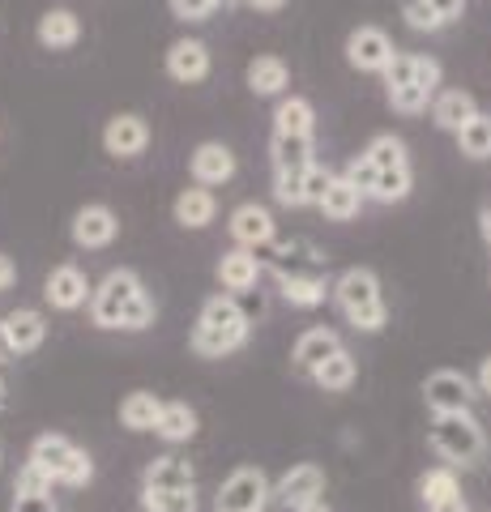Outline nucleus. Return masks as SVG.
I'll list each match as a JSON object with an SVG mask.
<instances>
[{
  "label": "nucleus",
  "mask_w": 491,
  "mask_h": 512,
  "mask_svg": "<svg viewBox=\"0 0 491 512\" xmlns=\"http://www.w3.org/2000/svg\"><path fill=\"white\" fill-rule=\"evenodd\" d=\"M427 9H432L436 13V18L440 22H457V18H462V9H466V0H427Z\"/></svg>",
  "instance_id": "nucleus-45"
},
{
  "label": "nucleus",
  "mask_w": 491,
  "mask_h": 512,
  "mask_svg": "<svg viewBox=\"0 0 491 512\" xmlns=\"http://www.w3.org/2000/svg\"><path fill=\"white\" fill-rule=\"evenodd\" d=\"M269 154H274V175H295V171H308L316 163V158H312V137L274 133V141H269Z\"/></svg>",
  "instance_id": "nucleus-26"
},
{
  "label": "nucleus",
  "mask_w": 491,
  "mask_h": 512,
  "mask_svg": "<svg viewBox=\"0 0 491 512\" xmlns=\"http://www.w3.org/2000/svg\"><path fill=\"white\" fill-rule=\"evenodd\" d=\"M43 299L52 303L56 312H77V308H86V303H90V282H86V274L73 261H65V265H56L52 274H47Z\"/></svg>",
  "instance_id": "nucleus-12"
},
{
  "label": "nucleus",
  "mask_w": 491,
  "mask_h": 512,
  "mask_svg": "<svg viewBox=\"0 0 491 512\" xmlns=\"http://www.w3.org/2000/svg\"><path fill=\"white\" fill-rule=\"evenodd\" d=\"M26 466H35L52 487H90L94 478V461L82 444H73L69 436H56V431H47L30 444L26 453Z\"/></svg>",
  "instance_id": "nucleus-2"
},
{
  "label": "nucleus",
  "mask_w": 491,
  "mask_h": 512,
  "mask_svg": "<svg viewBox=\"0 0 491 512\" xmlns=\"http://www.w3.org/2000/svg\"><path fill=\"white\" fill-rule=\"evenodd\" d=\"M218 5H227V9H231V5H244V0H218Z\"/></svg>",
  "instance_id": "nucleus-54"
},
{
  "label": "nucleus",
  "mask_w": 491,
  "mask_h": 512,
  "mask_svg": "<svg viewBox=\"0 0 491 512\" xmlns=\"http://www.w3.org/2000/svg\"><path fill=\"white\" fill-rule=\"evenodd\" d=\"M278 291L291 308H321L329 295L325 274H278Z\"/></svg>",
  "instance_id": "nucleus-27"
},
{
  "label": "nucleus",
  "mask_w": 491,
  "mask_h": 512,
  "mask_svg": "<svg viewBox=\"0 0 491 512\" xmlns=\"http://www.w3.org/2000/svg\"><path fill=\"white\" fill-rule=\"evenodd\" d=\"M158 410H163V397L137 389V393H129L120 402V427H129V431H154Z\"/></svg>",
  "instance_id": "nucleus-30"
},
{
  "label": "nucleus",
  "mask_w": 491,
  "mask_h": 512,
  "mask_svg": "<svg viewBox=\"0 0 491 512\" xmlns=\"http://www.w3.org/2000/svg\"><path fill=\"white\" fill-rule=\"evenodd\" d=\"M402 18H406L410 30H423V35H436V30H445V22H440L432 9H427V0H402Z\"/></svg>",
  "instance_id": "nucleus-39"
},
{
  "label": "nucleus",
  "mask_w": 491,
  "mask_h": 512,
  "mask_svg": "<svg viewBox=\"0 0 491 512\" xmlns=\"http://www.w3.org/2000/svg\"><path fill=\"white\" fill-rule=\"evenodd\" d=\"M214 214H218V201H214L210 188H184L180 197H176V222H180L184 231L210 227Z\"/></svg>",
  "instance_id": "nucleus-28"
},
{
  "label": "nucleus",
  "mask_w": 491,
  "mask_h": 512,
  "mask_svg": "<svg viewBox=\"0 0 491 512\" xmlns=\"http://www.w3.org/2000/svg\"><path fill=\"white\" fill-rule=\"evenodd\" d=\"M312 384H316V389H325V393H346V389H351V384H355V376H359V363H355V355H351V350H338V355H329L321 367H312Z\"/></svg>",
  "instance_id": "nucleus-25"
},
{
  "label": "nucleus",
  "mask_w": 491,
  "mask_h": 512,
  "mask_svg": "<svg viewBox=\"0 0 491 512\" xmlns=\"http://www.w3.org/2000/svg\"><path fill=\"white\" fill-rule=\"evenodd\" d=\"M479 231H483L487 248H491V205H483V214H479Z\"/></svg>",
  "instance_id": "nucleus-51"
},
{
  "label": "nucleus",
  "mask_w": 491,
  "mask_h": 512,
  "mask_svg": "<svg viewBox=\"0 0 491 512\" xmlns=\"http://www.w3.org/2000/svg\"><path fill=\"white\" fill-rule=\"evenodd\" d=\"M457 150H462L466 158H491V116H474L470 124H462L457 128Z\"/></svg>",
  "instance_id": "nucleus-33"
},
{
  "label": "nucleus",
  "mask_w": 491,
  "mask_h": 512,
  "mask_svg": "<svg viewBox=\"0 0 491 512\" xmlns=\"http://www.w3.org/2000/svg\"><path fill=\"white\" fill-rule=\"evenodd\" d=\"M269 500V478L261 466H240L223 478L218 487V512H265Z\"/></svg>",
  "instance_id": "nucleus-6"
},
{
  "label": "nucleus",
  "mask_w": 491,
  "mask_h": 512,
  "mask_svg": "<svg viewBox=\"0 0 491 512\" xmlns=\"http://www.w3.org/2000/svg\"><path fill=\"white\" fill-rule=\"evenodd\" d=\"M69 235H73L77 248L99 252V248H107V244H112V239L120 235V218L107 210V205H82V210L73 214Z\"/></svg>",
  "instance_id": "nucleus-11"
},
{
  "label": "nucleus",
  "mask_w": 491,
  "mask_h": 512,
  "mask_svg": "<svg viewBox=\"0 0 491 512\" xmlns=\"http://www.w3.org/2000/svg\"><path fill=\"white\" fill-rule=\"evenodd\" d=\"M291 86V69L282 56H257L248 64V90L257 94V99H274Z\"/></svg>",
  "instance_id": "nucleus-23"
},
{
  "label": "nucleus",
  "mask_w": 491,
  "mask_h": 512,
  "mask_svg": "<svg viewBox=\"0 0 491 512\" xmlns=\"http://www.w3.org/2000/svg\"><path fill=\"white\" fill-rule=\"evenodd\" d=\"M146 146H150V124L141 116H133V111H120V116L107 120L103 150L112 158H137V154H146Z\"/></svg>",
  "instance_id": "nucleus-13"
},
{
  "label": "nucleus",
  "mask_w": 491,
  "mask_h": 512,
  "mask_svg": "<svg viewBox=\"0 0 491 512\" xmlns=\"http://www.w3.org/2000/svg\"><path fill=\"white\" fill-rule=\"evenodd\" d=\"M218 282H223V291L235 299V295H244V291H257V282H261V261L252 256L248 248H231L223 261H218Z\"/></svg>",
  "instance_id": "nucleus-19"
},
{
  "label": "nucleus",
  "mask_w": 491,
  "mask_h": 512,
  "mask_svg": "<svg viewBox=\"0 0 491 512\" xmlns=\"http://www.w3.org/2000/svg\"><path fill=\"white\" fill-rule=\"evenodd\" d=\"M9 512H56L52 483H47L35 466H22L18 478H13V504H9Z\"/></svg>",
  "instance_id": "nucleus-18"
},
{
  "label": "nucleus",
  "mask_w": 491,
  "mask_h": 512,
  "mask_svg": "<svg viewBox=\"0 0 491 512\" xmlns=\"http://www.w3.org/2000/svg\"><path fill=\"white\" fill-rule=\"evenodd\" d=\"M248 333H252V320L240 312V303L231 295H214L201 303V316L193 325L188 346H193V355H201V359H223L248 342Z\"/></svg>",
  "instance_id": "nucleus-1"
},
{
  "label": "nucleus",
  "mask_w": 491,
  "mask_h": 512,
  "mask_svg": "<svg viewBox=\"0 0 491 512\" xmlns=\"http://www.w3.org/2000/svg\"><path fill=\"white\" fill-rule=\"evenodd\" d=\"M363 210V192L351 184V180H342V175H334L325 188V197H321V214L329 222H351L355 214Z\"/></svg>",
  "instance_id": "nucleus-29"
},
{
  "label": "nucleus",
  "mask_w": 491,
  "mask_h": 512,
  "mask_svg": "<svg viewBox=\"0 0 491 512\" xmlns=\"http://www.w3.org/2000/svg\"><path fill=\"white\" fill-rule=\"evenodd\" d=\"M474 380L453 372V367H440V372H432L423 380V402L432 414H466L474 410Z\"/></svg>",
  "instance_id": "nucleus-7"
},
{
  "label": "nucleus",
  "mask_w": 491,
  "mask_h": 512,
  "mask_svg": "<svg viewBox=\"0 0 491 512\" xmlns=\"http://www.w3.org/2000/svg\"><path fill=\"white\" fill-rule=\"evenodd\" d=\"M312 124H316V111L308 99H282L278 111H274V133H287V137H312Z\"/></svg>",
  "instance_id": "nucleus-31"
},
{
  "label": "nucleus",
  "mask_w": 491,
  "mask_h": 512,
  "mask_svg": "<svg viewBox=\"0 0 491 512\" xmlns=\"http://www.w3.org/2000/svg\"><path fill=\"white\" fill-rule=\"evenodd\" d=\"M193 487H197V474L176 453L154 457L146 466V474H141V491H193Z\"/></svg>",
  "instance_id": "nucleus-17"
},
{
  "label": "nucleus",
  "mask_w": 491,
  "mask_h": 512,
  "mask_svg": "<svg viewBox=\"0 0 491 512\" xmlns=\"http://www.w3.org/2000/svg\"><path fill=\"white\" fill-rule=\"evenodd\" d=\"M141 291H146V286H141V278L133 274V269H124V265L112 269L99 286H90V320L99 329H120L124 308H129Z\"/></svg>",
  "instance_id": "nucleus-5"
},
{
  "label": "nucleus",
  "mask_w": 491,
  "mask_h": 512,
  "mask_svg": "<svg viewBox=\"0 0 491 512\" xmlns=\"http://www.w3.org/2000/svg\"><path fill=\"white\" fill-rule=\"evenodd\" d=\"M5 363H18V355H13V346L5 338V325H0V367H5Z\"/></svg>",
  "instance_id": "nucleus-49"
},
{
  "label": "nucleus",
  "mask_w": 491,
  "mask_h": 512,
  "mask_svg": "<svg viewBox=\"0 0 491 512\" xmlns=\"http://www.w3.org/2000/svg\"><path fill=\"white\" fill-rule=\"evenodd\" d=\"M363 158L376 167V171H398V167H410L406 158V141L393 137V133H380L368 141V150H363Z\"/></svg>",
  "instance_id": "nucleus-32"
},
{
  "label": "nucleus",
  "mask_w": 491,
  "mask_h": 512,
  "mask_svg": "<svg viewBox=\"0 0 491 512\" xmlns=\"http://www.w3.org/2000/svg\"><path fill=\"white\" fill-rule=\"evenodd\" d=\"M154 325V299L141 291L129 308H124V316H120V329L124 333H141V329H150Z\"/></svg>",
  "instance_id": "nucleus-38"
},
{
  "label": "nucleus",
  "mask_w": 491,
  "mask_h": 512,
  "mask_svg": "<svg viewBox=\"0 0 491 512\" xmlns=\"http://www.w3.org/2000/svg\"><path fill=\"white\" fill-rule=\"evenodd\" d=\"M410 69H415V56L410 52H398L389 60V69H385V94H393V90H406L410 86Z\"/></svg>",
  "instance_id": "nucleus-42"
},
{
  "label": "nucleus",
  "mask_w": 491,
  "mask_h": 512,
  "mask_svg": "<svg viewBox=\"0 0 491 512\" xmlns=\"http://www.w3.org/2000/svg\"><path fill=\"white\" fill-rule=\"evenodd\" d=\"M269 495H274L282 508H291V512L308 508V504H316L325 495V470L312 466V461H304V466H291L287 474L278 478V487H269Z\"/></svg>",
  "instance_id": "nucleus-9"
},
{
  "label": "nucleus",
  "mask_w": 491,
  "mask_h": 512,
  "mask_svg": "<svg viewBox=\"0 0 491 512\" xmlns=\"http://www.w3.org/2000/svg\"><path fill=\"white\" fill-rule=\"evenodd\" d=\"M218 9V0H171V13L180 22H205Z\"/></svg>",
  "instance_id": "nucleus-44"
},
{
  "label": "nucleus",
  "mask_w": 491,
  "mask_h": 512,
  "mask_svg": "<svg viewBox=\"0 0 491 512\" xmlns=\"http://www.w3.org/2000/svg\"><path fill=\"white\" fill-rule=\"evenodd\" d=\"M9 402V384H5V376H0V406Z\"/></svg>",
  "instance_id": "nucleus-53"
},
{
  "label": "nucleus",
  "mask_w": 491,
  "mask_h": 512,
  "mask_svg": "<svg viewBox=\"0 0 491 512\" xmlns=\"http://www.w3.org/2000/svg\"><path fill=\"white\" fill-rule=\"evenodd\" d=\"M427 512H470V504H466V495L457 491V495H449V500H436V504H427Z\"/></svg>",
  "instance_id": "nucleus-46"
},
{
  "label": "nucleus",
  "mask_w": 491,
  "mask_h": 512,
  "mask_svg": "<svg viewBox=\"0 0 491 512\" xmlns=\"http://www.w3.org/2000/svg\"><path fill=\"white\" fill-rule=\"evenodd\" d=\"M274 201L287 205V210H299V205H304V171L274 175Z\"/></svg>",
  "instance_id": "nucleus-40"
},
{
  "label": "nucleus",
  "mask_w": 491,
  "mask_h": 512,
  "mask_svg": "<svg viewBox=\"0 0 491 512\" xmlns=\"http://www.w3.org/2000/svg\"><path fill=\"white\" fill-rule=\"evenodd\" d=\"M188 171H193L197 188H218L235 175V154L223 146V141H201L193 150V158H188Z\"/></svg>",
  "instance_id": "nucleus-15"
},
{
  "label": "nucleus",
  "mask_w": 491,
  "mask_h": 512,
  "mask_svg": "<svg viewBox=\"0 0 491 512\" xmlns=\"http://www.w3.org/2000/svg\"><path fill=\"white\" fill-rule=\"evenodd\" d=\"M39 43L47 47V52H69V47L82 39V22H77L73 9H47L39 18Z\"/></svg>",
  "instance_id": "nucleus-22"
},
{
  "label": "nucleus",
  "mask_w": 491,
  "mask_h": 512,
  "mask_svg": "<svg viewBox=\"0 0 491 512\" xmlns=\"http://www.w3.org/2000/svg\"><path fill=\"white\" fill-rule=\"evenodd\" d=\"M393 56H398V47H393V39L380 26H359L346 39V60L359 73H385Z\"/></svg>",
  "instance_id": "nucleus-8"
},
{
  "label": "nucleus",
  "mask_w": 491,
  "mask_h": 512,
  "mask_svg": "<svg viewBox=\"0 0 491 512\" xmlns=\"http://www.w3.org/2000/svg\"><path fill=\"white\" fill-rule=\"evenodd\" d=\"M13 282H18V265H13V261H9V256H5V252H0V295H5V291H9V286H13Z\"/></svg>",
  "instance_id": "nucleus-48"
},
{
  "label": "nucleus",
  "mask_w": 491,
  "mask_h": 512,
  "mask_svg": "<svg viewBox=\"0 0 491 512\" xmlns=\"http://www.w3.org/2000/svg\"><path fill=\"white\" fill-rule=\"evenodd\" d=\"M0 325H5V338L13 346V355H35L47 338V316L39 308H13L9 316H0Z\"/></svg>",
  "instance_id": "nucleus-16"
},
{
  "label": "nucleus",
  "mask_w": 491,
  "mask_h": 512,
  "mask_svg": "<svg viewBox=\"0 0 491 512\" xmlns=\"http://www.w3.org/2000/svg\"><path fill=\"white\" fill-rule=\"evenodd\" d=\"M432 448L440 457L449 461V470L453 466H474V461L483 457V448H487V436H483V423L474 419V414H436V423H432Z\"/></svg>",
  "instance_id": "nucleus-4"
},
{
  "label": "nucleus",
  "mask_w": 491,
  "mask_h": 512,
  "mask_svg": "<svg viewBox=\"0 0 491 512\" xmlns=\"http://www.w3.org/2000/svg\"><path fill=\"white\" fill-rule=\"evenodd\" d=\"M342 180H351L359 192H363V201H368V192H372V184H376V167L368 163V158H351V163H346V171H342Z\"/></svg>",
  "instance_id": "nucleus-43"
},
{
  "label": "nucleus",
  "mask_w": 491,
  "mask_h": 512,
  "mask_svg": "<svg viewBox=\"0 0 491 512\" xmlns=\"http://www.w3.org/2000/svg\"><path fill=\"white\" fill-rule=\"evenodd\" d=\"M227 231H231V239H235L240 248L257 252V248L269 244V239H278V222H274V214H269L265 205L244 201V205H235V210H231Z\"/></svg>",
  "instance_id": "nucleus-10"
},
{
  "label": "nucleus",
  "mask_w": 491,
  "mask_h": 512,
  "mask_svg": "<svg viewBox=\"0 0 491 512\" xmlns=\"http://www.w3.org/2000/svg\"><path fill=\"white\" fill-rule=\"evenodd\" d=\"M410 86H415L427 103L436 99L440 90V60L436 56H415V69H410Z\"/></svg>",
  "instance_id": "nucleus-37"
},
{
  "label": "nucleus",
  "mask_w": 491,
  "mask_h": 512,
  "mask_svg": "<svg viewBox=\"0 0 491 512\" xmlns=\"http://www.w3.org/2000/svg\"><path fill=\"white\" fill-rule=\"evenodd\" d=\"M474 393H479V397H491V355L479 363V372H474Z\"/></svg>",
  "instance_id": "nucleus-47"
},
{
  "label": "nucleus",
  "mask_w": 491,
  "mask_h": 512,
  "mask_svg": "<svg viewBox=\"0 0 491 512\" xmlns=\"http://www.w3.org/2000/svg\"><path fill=\"white\" fill-rule=\"evenodd\" d=\"M299 512H334V508H329L325 500H316V504H308V508H299Z\"/></svg>",
  "instance_id": "nucleus-52"
},
{
  "label": "nucleus",
  "mask_w": 491,
  "mask_h": 512,
  "mask_svg": "<svg viewBox=\"0 0 491 512\" xmlns=\"http://www.w3.org/2000/svg\"><path fill=\"white\" fill-rule=\"evenodd\" d=\"M368 197H372V201H380V205L406 201V197H410V167H398V171H376V184H372Z\"/></svg>",
  "instance_id": "nucleus-35"
},
{
  "label": "nucleus",
  "mask_w": 491,
  "mask_h": 512,
  "mask_svg": "<svg viewBox=\"0 0 491 512\" xmlns=\"http://www.w3.org/2000/svg\"><path fill=\"white\" fill-rule=\"evenodd\" d=\"M334 303L338 312L346 316V325H355L359 333H380L389 320V308H385V295H380V278L372 269H346V274L334 282Z\"/></svg>",
  "instance_id": "nucleus-3"
},
{
  "label": "nucleus",
  "mask_w": 491,
  "mask_h": 512,
  "mask_svg": "<svg viewBox=\"0 0 491 512\" xmlns=\"http://www.w3.org/2000/svg\"><path fill=\"white\" fill-rule=\"evenodd\" d=\"M154 436L163 444H188L197 436V410L188 402H163L158 423H154Z\"/></svg>",
  "instance_id": "nucleus-24"
},
{
  "label": "nucleus",
  "mask_w": 491,
  "mask_h": 512,
  "mask_svg": "<svg viewBox=\"0 0 491 512\" xmlns=\"http://www.w3.org/2000/svg\"><path fill=\"white\" fill-rule=\"evenodd\" d=\"M244 5H252V9H261V13H278L287 0H244Z\"/></svg>",
  "instance_id": "nucleus-50"
},
{
  "label": "nucleus",
  "mask_w": 491,
  "mask_h": 512,
  "mask_svg": "<svg viewBox=\"0 0 491 512\" xmlns=\"http://www.w3.org/2000/svg\"><path fill=\"white\" fill-rule=\"evenodd\" d=\"M146 512H197V487L193 491H141Z\"/></svg>",
  "instance_id": "nucleus-36"
},
{
  "label": "nucleus",
  "mask_w": 491,
  "mask_h": 512,
  "mask_svg": "<svg viewBox=\"0 0 491 512\" xmlns=\"http://www.w3.org/2000/svg\"><path fill=\"white\" fill-rule=\"evenodd\" d=\"M342 350V338L334 329H325V325H316V329H304L299 333V342L291 350V363H295V372H312V367H321L329 355H338Z\"/></svg>",
  "instance_id": "nucleus-20"
},
{
  "label": "nucleus",
  "mask_w": 491,
  "mask_h": 512,
  "mask_svg": "<svg viewBox=\"0 0 491 512\" xmlns=\"http://www.w3.org/2000/svg\"><path fill=\"white\" fill-rule=\"evenodd\" d=\"M329 180H334V171L321 167V163H312V167L304 171V205H321Z\"/></svg>",
  "instance_id": "nucleus-41"
},
{
  "label": "nucleus",
  "mask_w": 491,
  "mask_h": 512,
  "mask_svg": "<svg viewBox=\"0 0 491 512\" xmlns=\"http://www.w3.org/2000/svg\"><path fill=\"white\" fill-rule=\"evenodd\" d=\"M0 466H5V444H0Z\"/></svg>",
  "instance_id": "nucleus-55"
},
{
  "label": "nucleus",
  "mask_w": 491,
  "mask_h": 512,
  "mask_svg": "<svg viewBox=\"0 0 491 512\" xmlns=\"http://www.w3.org/2000/svg\"><path fill=\"white\" fill-rule=\"evenodd\" d=\"M457 491H462V483H457V470H449V466H436V470H427L419 478V500H423V508L436 504V500H449V495H457Z\"/></svg>",
  "instance_id": "nucleus-34"
},
{
  "label": "nucleus",
  "mask_w": 491,
  "mask_h": 512,
  "mask_svg": "<svg viewBox=\"0 0 491 512\" xmlns=\"http://www.w3.org/2000/svg\"><path fill=\"white\" fill-rule=\"evenodd\" d=\"M167 77L180 86H197L210 77V47L201 39H176L167 47Z\"/></svg>",
  "instance_id": "nucleus-14"
},
{
  "label": "nucleus",
  "mask_w": 491,
  "mask_h": 512,
  "mask_svg": "<svg viewBox=\"0 0 491 512\" xmlns=\"http://www.w3.org/2000/svg\"><path fill=\"white\" fill-rule=\"evenodd\" d=\"M479 116V103H474L470 90H436L432 99V120L436 128H445V133H457L462 124H470Z\"/></svg>",
  "instance_id": "nucleus-21"
}]
</instances>
